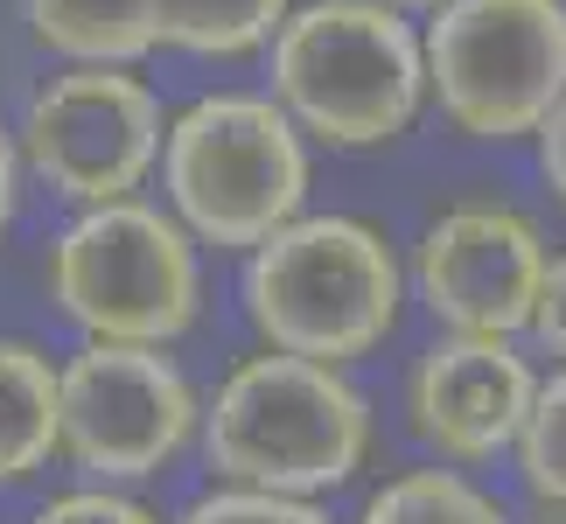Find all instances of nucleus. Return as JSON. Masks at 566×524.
<instances>
[{"instance_id": "21", "label": "nucleus", "mask_w": 566, "mask_h": 524, "mask_svg": "<svg viewBox=\"0 0 566 524\" xmlns=\"http://www.w3.org/2000/svg\"><path fill=\"white\" fill-rule=\"evenodd\" d=\"M385 8H399V14H406V8H427V14H433V8H441V0H385Z\"/></svg>"}, {"instance_id": "17", "label": "nucleus", "mask_w": 566, "mask_h": 524, "mask_svg": "<svg viewBox=\"0 0 566 524\" xmlns=\"http://www.w3.org/2000/svg\"><path fill=\"white\" fill-rule=\"evenodd\" d=\"M29 524H161V511H147L140 496L126 490H105V483H84L71 496H50Z\"/></svg>"}, {"instance_id": "12", "label": "nucleus", "mask_w": 566, "mask_h": 524, "mask_svg": "<svg viewBox=\"0 0 566 524\" xmlns=\"http://www.w3.org/2000/svg\"><path fill=\"white\" fill-rule=\"evenodd\" d=\"M21 21L63 63H134L155 50V8L147 0H21Z\"/></svg>"}, {"instance_id": "4", "label": "nucleus", "mask_w": 566, "mask_h": 524, "mask_svg": "<svg viewBox=\"0 0 566 524\" xmlns=\"http://www.w3.org/2000/svg\"><path fill=\"white\" fill-rule=\"evenodd\" d=\"M168 217L210 252H252L308 203V140L266 92H203L161 134Z\"/></svg>"}, {"instance_id": "10", "label": "nucleus", "mask_w": 566, "mask_h": 524, "mask_svg": "<svg viewBox=\"0 0 566 524\" xmlns=\"http://www.w3.org/2000/svg\"><path fill=\"white\" fill-rule=\"evenodd\" d=\"M538 370L517 336H433L406 370V420L454 469H483L511 454L532 412Z\"/></svg>"}, {"instance_id": "18", "label": "nucleus", "mask_w": 566, "mask_h": 524, "mask_svg": "<svg viewBox=\"0 0 566 524\" xmlns=\"http://www.w3.org/2000/svg\"><path fill=\"white\" fill-rule=\"evenodd\" d=\"M525 336L546 349V357H559V364H566V252H553V259H546V280H538V301H532Z\"/></svg>"}, {"instance_id": "19", "label": "nucleus", "mask_w": 566, "mask_h": 524, "mask_svg": "<svg viewBox=\"0 0 566 524\" xmlns=\"http://www.w3.org/2000/svg\"><path fill=\"white\" fill-rule=\"evenodd\" d=\"M538 175H546V189L566 203V92H559V105L546 113V126H538Z\"/></svg>"}, {"instance_id": "16", "label": "nucleus", "mask_w": 566, "mask_h": 524, "mask_svg": "<svg viewBox=\"0 0 566 524\" xmlns=\"http://www.w3.org/2000/svg\"><path fill=\"white\" fill-rule=\"evenodd\" d=\"M176 524H336V517L322 504H308V496H266V490L217 483L210 496H196Z\"/></svg>"}, {"instance_id": "6", "label": "nucleus", "mask_w": 566, "mask_h": 524, "mask_svg": "<svg viewBox=\"0 0 566 524\" xmlns=\"http://www.w3.org/2000/svg\"><path fill=\"white\" fill-rule=\"evenodd\" d=\"M420 63L427 98L462 140H532L566 92V0H441Z\"/></svg>"}, {"instance_id": "7", "label": "nucleus", "mask_w": 566, "mask_h": 524, "mask_svg": "<svg viewBox=\"0 0 566 524\" xmlns=\"http://www.w3.org/2000/svg\"><path fill=\"white\" fill-rule=\"evenodd\" d=\"M161 134L168 113L147 77H134L126 63H63L21 105L14 161L56 203L92 210L147 189V175L161 161Z\"/></svg>"}, {"instance_id": "11", "label": "nucleus", "mask_w": 566, "mask_h": 524, "mask_svg": "<svg viewBox=\"0 0 566 524\" xmlns=\"http://www.w3.org/2000/svg\"><path fill=\"white\" fill-rule=\"evenodd\" d=\"M56 454V364L29 336H0V490L35 483Z\"/></svg>"}, {"instance_id": "13", "label": "nucleus", "mask_w": 566, "mask_h": 524, "mask_svg": "<svg viewBox=\"0 0 566 524\" xmlns=\"http://www.w3.org/2000/svg\"><path fill=\"white\" fill-rule=\"evenodd\" d=\"M147 8H155V50L168 42L182 56L231 63V56L266 50L294 0H147Z\"/></svg>"}, {"instance_id": "20", "label": "nucleus", "mask_w": 566, "mask_h": 524, "mask_svg": "<svg viewBox=\"0 0 566 524\" xmlns=\"http://www.w3.org/2000/svg\"><path fill=\"white\" fill-rule=\"evenodd\" d=\"M21 210V161H14V126H0V238Z\"/></svg>"}, {"instance_id": "15", "label": "nucleus", "mask_w": 566, "mask_h": 524, "mask_svg": "<svg viewBox=\"0 0 566 524\" xmlns=\"http://www.w3.org/2000/svg\"><path fill=\"white\" fill-rule=\"evenodd\" d=\"M511 454H517L525 490L546 504V517H566V364L553 378H538L532 412H525V427H517Z\"/></svg>"}, {"instance_id": "14", "label": "nucleus", "mask_w": 566, "mask_h": 524, "mask_svg": "<svg viewBox=\"0 0 566 524\" xmlns=\"http://www.w3.org/2000/svg\"><path fill=\"white\" fill-rule=\"evenodd\" d=\"M357 524H511V511L462 469H406L371 490Z\"/></svg>"}, {"instance_id": "9", "label": "nucleus", "mask_w": 566, "mask_h": 524, "mask_svg": "<svg viewBox=\"0 0 566 524\" xmlns=\"http://www.w3.org/2000/svg\"><path fill=\"white\" fill-rule=\"evenodd\" d=\"M546 259L553 245L538 217L511 203H454L420 231L406 287L448 336H525Z\"/></svg>"}, {"instance_id": "1", "label": "nucleus", "mask_w": 566, "mask_h": 524, "mask_svg": "<svg viewBox=\"0 0 566 524\" xmlns=\"http://www.w3.org/2000/svg\"><path fill=\"white\" fill-rule=\"evenodd\" d=\"M196 448L217 483L315 504L371 462V399L350 385V370L259 349L210 391Z\"/></svg>"}, {"instance_id": "5", "label": "nucleus", "mask_w": 566, "mask_h": 524, "mask_svg": "<svg viewBox=\"0 0 566 524\" xmlns=\"http://www.w3.org/2000/svg\"><path fill=\"white\" fill-rule=\"evenodd\" d=\"M50 301L84 343L168 349L203 315V245L161 203H92L50 238L42 259Z\"/></svg>"}, {"instance_id": "2", "label": "nucleus", "mask_w": 566, "mask_h": 524, "mask_svg": "<svg viewBox=\"0 0 566 524\" xmlns=\"http://www.w3.org/2000/svg\"><path fill=\"white\" fill-rule=\"evenodd\" d=\"M245 322L280 357L350 370L385 349L406 315V266L391 238L343 210H301L245 252Z\"/></svg>"}, {"instance_id": "3", "label": "nucleus", "mask_w": 566, "mask_h": 524, "mask_svg": "<svg viewBox=\"0 0 566 524\" xmlns=\"http://www.w3.org/2000/svg\"><path fill=\"white\" fill-rule=\"evenodd\" d=\"M273 105L301 140L378 155L406 140L427 105L420 29L385 0H301L266 42Z\"/></svg>"}, {"instance_id": "8", "label": "nucleus", "mask_w": 566, "mask_h": 524, "mask_svg": "<svg viewBox=\"0 0 566 524\" xmlns=\"http://www.w3.org/2000/svg\"><path fill=\"white\" fill-rule=\"evenodd\" d=\"M203 399L168 349L84 343L56 364V454L92 483H147L196 441Z\"/></svg>"}, {"instance_id": "22", "label": "nucleus", "mask_w": 566, "mask_h": 524, "mask_svg": "<svg viewBox=\"0 0 566 524\" xmlns=\"http://www.w3.org/2000/svg\"><path fill=\"white\" fill-rule=\"evenodd\" d=\"M546 524H566V517H546Z\"/></svg>"}]
</instances>
